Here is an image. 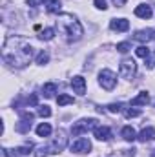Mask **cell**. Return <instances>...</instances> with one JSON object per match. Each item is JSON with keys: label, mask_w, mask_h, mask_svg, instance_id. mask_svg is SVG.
<instances>
[{"label": "cell", "mask_w": 155, "mask_h": 157, "mask_svg": "<svg viewBox=\"0 0 155 157\" xmlns=\"http://www.w3.org/2000/svg\"><path fill=\"white\" fill-rule=\"evenodd\" d=\"M135 53H137V57H141V59H144V60L150 57V49H148L146 46H139V48L135 49Z\"/></svg>", "instance_id": "7402d4cb"}, {"label": "cell", "mask_w": 155, "mask_h": 157, "mask_svg": "<svg viewBox=\"0 0 155 157\" xmlns=\"http://www.w3.org/2000/svg\"><path fill=\"white\" fill-rule=\"evenodd\" d=\"M97 126H99V121L97 119H80L78 122H75L71 126V133L77 137V135H82L86 132H95Z\"/></svg>", "instance_id": "3957f363"}, {"label": "cell", "mask_w": 155, "mask_h": 157, "mask_svg": "<svg viewBox=\"0 0 155 157\" xmlns=\"http://www.w3.org/2000/svg\"><path fill=\"white\" fill-rule=\"evenodd\" d=\"M152 15H153V11H152V6H148V4H139L137 7H135V17H139V18H152Z\"/></svg>", "instance_id": "30bf717a"}, {"label": "cell", "mask_w": 155, "mask_h": 157, "mask_svg": "<svg viewBox=\"0 0 155 157\" xmlns=\"http://www.w3.org/2000/svg\"><path fill=\"white\" fill-rule=\"evenodd\" d=\"M39 115L40 117H51V110H49V106H39Z\"/></svg>", "instance_id": "d4e9b609"}, {"label": "cell", "mask_w": 155, "mask_h": 157, "mask_svg": "<svg viewBox=\"0 0 155 157\" xmlns=\"http://www.w3.org/2000/svg\"><path fill=\"white\" fill-rule=\"evenodd\" d=\"M148 102H150V95H148V91H141L137 97L131 99V106H146Z\"/></svg>", "instance_id": "9a60e30c"}, {"label": "cell", "mask_w": 155, "mask_h": 157, "mask_svg": "<svg viewBox=\"0 0 155 157\" xmlns=\"http://www.w3.org/2000/svg\"><path fill=\"white\" fill-rule=\"evenodd\" d=\"M28 102H29L31 106H37V104H39V97H37V95L33 93V95H29V99H28Z\"/></svg>", "instance_id": "1f68e13d"}, {"label": "cell", "mask_w": 155, "mask_h": 157, "mask_svg": "<svg viewBox=\"0 0 155 157\" xmlns=\"http://www.w3.org/2000/svg\"><path fill=\"white\" fill-rule=\"evenodd\" d=\"M93 4H95V7L97 9H108V4H106V0H93Z\"/></svg>", "instance_id": "4dcf8cb0"}, {"label": "cell", "mask_w": 155, "mask_h": 157, "mask_svg": "<svg viewBox=\"0 0 155 157\" xmlns=\"http://www.w3.org/2000/svg\"><path fill=\"white\" fill-rule=\"evenodd\" d=\"M141 115V110H137V108H130V110H126V117L131 119V117H139Z\"/></svg>", "instance_id": "4316f807"}, {"label": "cell", "mask_w": 155, "mask_h": 157, "mask_svg": "<svg viewBox=\"0 0 155 157\" xmlns=\"http://www.w3.org/2000/svg\"><path fill=\"white\" fill-rule=\"evenodd\" d=\"M93 133H95V137H97L99 141H110V139H112V130H110L108 126H97Z\"/></svg>", "instance_id": "4fadbf2b"}, {"label": "cell", "mask_w": 155, "mask_h": 157, "mask_svg": "<svg viewBox=\"0 0 155 157\" xmlns=\"http://www.w3.org/2000/svg\"><path fill=\"white\" fill-rule=\"evenodd\" d=\"M99 84L104 88V90H113L117 84V75L112 70H102L99 73Z\"/></svg>", "instance_id": "5b68a950"}, {"label": "cell", "mask_w": 155, "mask_h": 157, "mask_svg": "<svg viewBox=\"0 0 155 157\" xmlns=\"http://www.w3.org/2000/svg\"><path fill=\"white\" fill-rule=\"evenodd\" d=\"M106 108H108L110 113H119V112L122 110V104H108Z\"/></svg>", "instance_id": "f1b7e54d"}, {"label": "cell", "mask_w": 155, "mask_h": 157, "mask_svg": "<svg viewBox=\"0 0 155 157\" xmlns=\"http://www.w3.org/2000/svg\"><path fill=\"white\" fill-rule=\"evenodd\" d=\"M126 2H128V0H113V4H115L117 7H122V6H124Z\"/></svg>", "instance_id": "836d02e7"}, {"label": "cell", "mask_w": 155, "mask_h": 157, "mask_svg": "<svg viewBox=\"0 0 155 157\" xmlns=\"http://www.w3.org/2000/svg\"><path fill=\"white\" fill-rule=\"evenodd\" d=\"M120 135H122V139L128 141V143H131V141L137 139V132H135L131 126H124V128L120 130Z\"/></svg>", "instance_id": "2e32d148"}, {"label": "cell", "mask_w": 155, "mask_h": 157, "mask_svg": "<svg viewBox=\"0 0 155 157\" xmlns=\"http://www.w3.org/2000/svg\"><path fill=\"white\" fill-rule=\"evenodd\" d=\"M59 24V29L66 35V40L68 42H77V40L82 39L84 35V29H82V24L78 22L73 15H68V13H62L57 20Z\"/></svg>", "instance_id": "7a4b0ae2"}, {"label": "cell", "mask_w": 155, "mask_h": 157, "mask_svg": "<svg viewBox=\"0 0 155 157\" xmlns=\"http://www.w3.org/2000/svg\"><path fill=\"white\" fill-rule=\"evenodd\" d=\"M137 139H139L141 143H150V141H155V128H152V126L144 128V130L137 135Z\"/></svg>", "instance_id": "5bb4252c"}, {"label": "cell", "mask_w": 155, "mask_h": 157, "mask_svg": "<svg viewBox=\"0 0 155 157\" xmlns=\"http://www.w3.org/2000/svg\"><path fill=\"white\" fill-rule=\"evenodd\" d=\"M130 42H120V44H117V51H120V53H128L130 51Z\"/></svg>", "instance_id": "484cf974"}, {"label": "cell", "mask_w": 155, "mask_h": 157, "mask_svg": "<svg viewBox=\"0 0 155 157\" xmlns=\"http://www.w3.org/2000/svg\"><path fill=\"white\" fill-rule=\"evenodd\" d=\"M71 88H73V91H75V93L84 95V93H86V80H84V77L77 75V77L71 78Z\"/></svg>", "instance_id": "8fae6325"}, {"label": "cell", "mask_w": 155, "mask_h": 157, "mask_svg": "<svg viewBox=\"0 0 155 157\" xmlns=\"http://www.w3.org/2000/svg\"><path fill=\"white\" fill-rule=\"evenodd\" d=\"M57 102H59V106L73 104V97H71V95H66V93H62V95H59V97H57Z\"/></svg>", "instance_id": "ffe728a7"}, {"label": "cell", "mask_w": 155, "mask_h": 157, "mask_svg": "<svg viewBox=\"0 0 155 157\" xmlns=\"http://www.w3.org/2000/svg\"><path fill=\"white\" fill-rule=\"evenodd\" d=\"M47 13H59L60 11V0H44Z\"/></svg>", "instance_id": "ac0fdd59"}, {"label": "cell", "mask_w": 155, "mask_h": 157, "mask_svg": "<svg viewBox=\"0 0 155 157\" xmlns=\"http://www.w3.org/2000/svg\"><path fill=\"white\" fill-rule=\"evenodd\" d=\"M42 93H44L46 99H51V97L57 93V84H55V82H46V84L42 86Z\"/></svg>", "instance_id": "e0dca14e"}, {"label": "cell", "mask_w": 155, "mask_h": 157, "mask_svg": "<svg viewBox=\"0 0 155 157\" xmlns=\"http://www.w3.org/2000/svg\"><path fill=\"white\" fill-rule=\"evenodd\" d=\"M37 135L39 137H47V135H51V126L47 124V122H42L37 126Z\"/></svg>", "instance_id": "d6986e66"}, {"label": "cell", "mask_w": 155, "mask_h": 157, "mask_svg": "<svg viewBox=\"0 0 155 157\" xmlns=\"http://www.w3.org/2000/svg\"><path fill=\"white\" fill-rule=\"evenodd\" d=\"M47 152H49V148H46V146H39L37 150H35V157H47Z\"/></svg>", "instance_id": "cb8c5ba5"}, {"label": "cell", "mask_w": 155, "mask_h": 157, "mask_svg": "<svg viewBox=\"0 0 155 157\" xmlns=\"http://www.w3.org/2000/svg\"><path fill=\"white\" fill-rule=\"evenodd\" d=\"M31 148H33V144H26V146H20V148H18V154H20V155H28V154L31 152Z\"/></svg>", "instance_id": "f546056e"}, {"label": "cell", "mask_w": 155, "mask_h": 157, "mask_svg": "<svg viewBox=\"0 0 155 157\" xmlns=\"http://www.w3.org/2000/svg\"><path fill=\"white\" fill-rule=\"evenodd\" d=\"M53 37H55V29L53 28H46L44 31H40V35H39L40 40H51Z\"/></svg>", "instance_id": "44dd1931"}, {"label": "cell", "mask_w": 155, "mask_h": 157, "mask_svg": "<svg viewBox=\"0 0 155 157\" xmlns=\"http://www.w3.org/2000/svg\"><path fill=\"white\" fill-rule=\"evenodd\" d=\"M150 157H155V150H153V152H152V155H150Z\"/></svg>", "instance_id": "d590c367"}, {"label": "cell", "mask_w": 155, "mask_h": 157, "mask_svg": "<svg viewBox=\"0 0 155 157\" xmlns=\"http://www.w3.org/2000/svg\"><path fill=\"white\" fill-rule=\"evenodd\" d=\"M2 59L11 68H26L33 59V46L24 37L11 35L2 46Z\"/></svg>", "instance_id": "6da1fadb"}, {"label": "cell", "mask_w": 155, "mask_h": 157, "mask_svg": "<svg viewBox=\"0 0 155 157\" xmlns=\"http://www.w3.org/2000/svg\"><path fill=\"white\" fill-rule=\"evenodd\" d=\"M66 146H68V137H66V133H64L62 130H59V132H57V135L51 139V143H49V146H47V148H49V152H51V154H60Z\"/></svg>", "instance_id": "277c9868"}, {"label": "cell", "mask_w": 155, "mask_h": 157, "mask_svg": "<svg viewBox=\"0 0 155 157\" xmlns=\"http://www.w3.org/2000/svg\"><path fill=\"white\" fill-rule=\"evenodd\" d=\"M44 0H28V6H31V7H37V6H40Z\"/></svg>", "instance_id": "d6a6232c"}, {"label": "cell", "mask_w": 155, "mask_h": 157, "mask_svg": "<svg viewBox=\"0 0 155 157\" xmlns=\"http://www.w3.org/2000/svg\"><path fill=\"white\" fill-rule=\"evenodd\" d=\"M33 113H22V117L20 121L15 124V130L18 132V133H28L29 130H31V126H33Z\"/></svg>", "instance_id": "52a82bcc"}, {"label": "cell", "mask_w": 155, "mask_h": 157, "mask_svg": "<svg viewBox=\"0 0 155 157\" xmlns=\"http://www.w3.org/2000/svg\"><path fill=\"white\" fill-rule=\"evenodd\" d=\"M47 60H49V55H47V51H40L39 55H37V64H40V66L47 64Z\"/></svg>", "instance_id": "603a6c76"}, {"label": "cell", "mask_w": 155, "mask_h": 157, "mask_svg": "<svg viewBox=\"0 0 155 157\" xmlns=\"http://www.w3.org/2000/svg\"><path fill=\"white\" fill-rule=\"evenodd\" d=\"M133 39L139 40V42H150V40H155V29H139V31H135Z\"/></svg>", "instance_id": "9c48e42d"}, {"label": "cell", "mask_w": 155, "mask_h": 157, "mask_svg": "<svg viewBox=\"0 0 155 157\" xmlns=\"http://www.w3.org/2000/svg\"><path fill=\"white\" fill-rule=\"evenodd\" d=\"M70 150L75 152V154H88V152L91 150V143H89V139L80 137V139H77V141L70 146Z\"/></svg>", "instance_id": "ba28073f"}, {"label": "cell", "mask_w": 155, "mask_h": 157, "mask_svg": "<svg viewBox=\"0 0 155 157\" xmlns=\"http://www.w3.org/2000/svg\"><path fill=\"white\" fill-rule=\"evenodd\" d=\"M110 28H112L113 31H128V29H130V22H128L126 18H113V20L110 22Z\"/></svg>", "instance_id": "7c38bea8"}, {"label": "cell", "mask_w": 155, "mask_h": 157, "mask_svg": "<svg viewBox=\"0 0 155 157\" xmlns=\"http://www.w3.org/2000/svg\"><path fill=\"white\" fill-rule=\"evenodd\" d=\"M135 71H137V64L133 59H124L119 66V75L124 78H131L135 75Z\"/></svg>", "instance_id": "8992f818"}, {"label": "cell", "mask_w": 155, "mask_h": 157, "mask_svg": "<svg viewBox=\"0 0 155 157\" xmlns=\"http://www.w3.org/2000/svg\"><path fill=\"white\" fill-rule=\"evenodd\" d=\"M126 155H128V157H133V155H135V150H133V148H131V150H126Z\"/></svg>", "instance_id": "e575fe53"}, {"label": "cell", "mask_w": 155, "mask_h": 157, "mask_svg": "<svg viewBox=\"0 0 155 157\" xmlns=\"http://www.w3.org/2000/svg\"><path fill=\"white\" fill-rule=\"evenodd\" d=\"M2 152H4V155H6V157H20V154H18V148H17V150H9V148H4Z\"/></svg>", "instance_id": "83f0119b"}]
</instances>
